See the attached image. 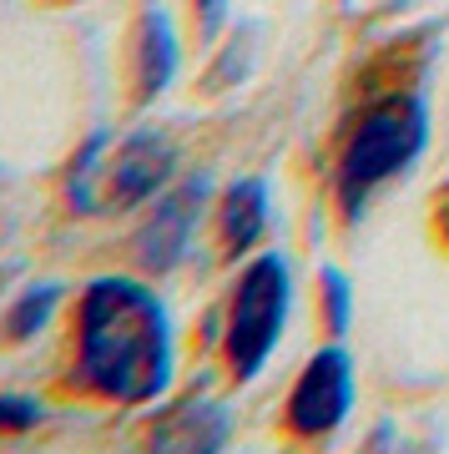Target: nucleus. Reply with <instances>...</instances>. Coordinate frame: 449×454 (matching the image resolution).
Masks as SVG:
<instances>
[{
	"label": "nucleus",
	"mask_w": 449,
	"mask_h": 454,
	"mask_svg": "<svg viewBox=\"0 0 449 454\" xmlns=\"http://www.w3.org/2000/svg\"><path fill=\"white\" fill-rule=\"evenodd\" d=\"M208 202V177H182L177 187L157 197V207L146 212V223L137 227V262L142 273H172L193 253V232Z\"/></svg>",
	"instance_id": "423d86ee"
},
{
	"label": "nucleus",
	"mask_w": 449,
	"mask_h": 454,
	"mask_svg": "<svg viewBox=\"0 0 449 454\" xmlns=\"http://www.w3.org/2000/svg\"><path fill=\"white\" fill-rule=\"evenodd\" d=\"M106 152H112V137H101V131L76 152L71 177H66L71 212H101V167H106Z\"/></svg>",
	"instance_id": "9d476101"
},
{
	"label": "nucleus",
	"mask_w": 449,
	"mask_h": 454,
	"mask_svg": "<svg viewBox=\"0 0 449 454\" xmlns=\"http://www.w3.org/2000/svg\"><path fill=\"white\" fill-rule=\"evenodd\" d=\"M177 31H172V16L161 5H146L142 20H137V46H131V71H137V101H152L161 97L167 86L177 82Z\"/></svg>",
	"instance_id": "0eeeda50"
},
{
	"label": "nucleus",
	"mask_w": 449,
	"mask_h": 454,
	"mask_svg": "<svg viewBox=\"0 0 449 454\" xmlns=\"http://www.w3.org/2000/svg\"><path fill=\"white\" fill-rule=\"evenodd\" d=\"M319 283H323V318H328V333H349V318H353V293H349V278L338 273V268H323L319 273Z\"/></svg>",
	"instance_id": "f8f14e48"
},
{
	"label": "nucleus",
	"mask_w": 449,
	"mask_h": 454,
	"mask_svg": "<svg viewBox=\"0 0 449 454\" xmlns=\"http://www.w3.org/2000/svg\"><path fill=\"white\" fill-rule=\"evenodd\" d=\"M227 429H232V419H227L217 404H182L172 409L167 419L152 429V444H161V450H223L227 444Z\"/></svg>",
	"instance_id": "1a4fd4ad"
},
{
	"label": "nucleus",
	"mask_w": 449,
	"mask_h": 454,
	"mask_svg": "<svg viewBox=\"0 0 449 454\" xmlns=\"http://www.w3.org/2000/svg\"><path fill=\"white\" fill-rule=\"evenodd\" d=\"M273 202H268V182L263 177H238L223 192V207H217V227H223V247L238 258V253H253L268 232V217H273Z\"/></svg>",
	"instance_id": "6e6552de"
},
{
	"label": "nucleus",
	"mask_w": 449,
	"mask_h": 454,
	"mask_svg": "<svg viewBox=\"0 0 449 454\" xmlns=\"http://www.w3.org/2000/svg\"><path fill=\"white\" fill-rule=\"evenodd\" d=\"M429 146V106L419 91H389L358 112L349 142L338 152V207L349 223L364 217L369 197L384 182L404 177Z\"/></svg>",
	"instance_id": "f03ea898"
},
{
	"label": "nucleus",
	"mask_w": 449,
	"mask_h": 454,
	"mask_svg": "<svg viewBox=\"0 0 449 454\" xmlns=\"http://www.w3.org/2000/svg\"><path fill=\"white\" fill-rule=\"evenodd\" d=\"M61 309V283H35V288H26L5 309V339L11 343H26V339H35L41 328L51 324V313Z\"/></svg>",
	"instance_id": "9b49d317"
},
{
	"label": "nucleus",
	"mask_w": 449,
	"mask_h": 454,
	"mask_svg": "<svg viewBox=\"0 0 449 454\" xmlns=\"http://www.w3.org/2000/svg\"><path fill=\"white\" fill-rule=\"evenodd\" d=\"M177 167V146L167 131L142 127L127 142H116L101 167V207H142L167 192Z\"/></svg>",
	"instance_id": "20e7f679"
},
{
	"label": "nucleus",
	"mask_w": 449,
	"mask_h": 454,
	"mask_svg": "<svg viewBox=\"0 0 449 454\" xmlns=\"http://www.w3.org/2000/svg\"><path fill=\"white\" fill-rule=\"evenodd\" d=\"M177 339L167 303L137 278H97L76 303V379L112 404H157L172 389Z\"/></svg>",
	"instance_id": "f257e3e1"
},
{
	"label": "nucleus",
	"mask_w": 449,
	"mask_h": 454,
	"mask_svg": "<svg viewBox=\"0 0 449 454\" xmlns=\"http://www.w3.org/2000/svg\"><path fill=\"white\" fill-rule=\"evenodd\" d=\"M293 309V273L283 253H257L248 268L238 273V288H232V303H227V364H232V379L248 384L268 369L278 339H283V324H288Z\"/></svg>",
	"instance_id": "7ed1b4c3"
},
{
	"label": "nucleus",
	"mask_w": 449,
	"mask_h": 454,
	"mask_svg": "<svg viewBox=\"0 0 449 454\" xmlns=\"http://www.w3.org/2000/svg\"><path fill=\"white\" fill-rule=\"evenodd\" d=\"M349 409H353V358L343 348H319L288 394V429L298 439H323L349 419Z\"/></svg>",
	"instance_id": "39448f33"
},
{
	"label": "nucleus",
	"mask_w": 449,
	"mask_h": 454,
	"mask_svg": "<svg viewBox=\"0 0 449 454\" xmlns=\"http://www.w3.org/2000/svg\"><path fill=\"white\" fill-rule=\"evenodd\" d=\"M193 5L202 11V31H208V35L227 20V0H193Z\"/></svg>",
	"instance_id": "ddd939ff"
}]
</instances>
